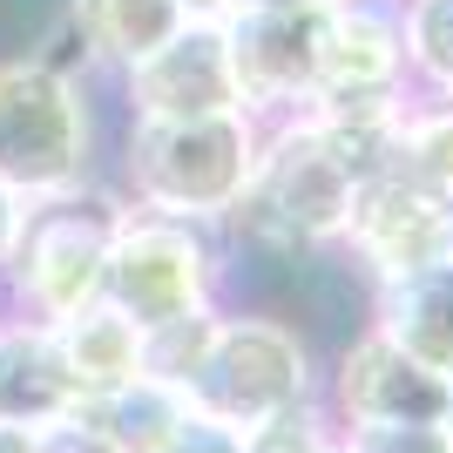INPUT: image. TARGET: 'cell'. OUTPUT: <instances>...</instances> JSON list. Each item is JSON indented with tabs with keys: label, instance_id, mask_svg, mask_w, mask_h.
<instances>
[{
	"label": "cell",
	"instance_id": "obj_22",
	"mask_svg": "<svg viewBox=\"0 0 453 453\" xmlns=\"http://www.w3.org/2000/svg\"><path fill=\"white\" fill-rule=\"evenodd\" d=\"M35 453H109V447H102L81 419H55V426H41V434H35Z\"/></svg>",
	"mask_w": 453,
	"mask_h": 453
},
{
	"label": "cell",
	"instance_id": "obj_11",
	"mask_svg": "<svg viewBox=\"0 0 453 453\" xmlns=\"http://www.w3.org/2000/svg\"><path fill=\"white\" fill-rule=\"evenodd\" d=\"M399 41L393 14L379 7H325V27H319V81H311V102L319 95H393V75H399Z\"/></svg>",
	"mask_w": 453,
	"mask_h": 453
},
{
	"label": "cell",
	"instance_id": "obj_25",
	"mask_svg": "<svg viewBox=\"0 0 453 453\" xmlns=\"http://www.w3.org/2000/svg\"><path fill=\"white\" fill-rule=\"evenodd\" d=\"M176 7H183L189 20H217V14H230L237 0H176Z\"/></svg>",
	"mask_w": 453,
	"mask_h": 453
},
{
	"label": "cell",
	"instance_id": "obj_17",
	"mask_svg": "<svg viewBox=\"0 0 453 453\" xmlns=\"http://www.w3.org/2000/svg\"><path fill=\"white\" fill-rule=\"evenodd\" d=\"M399 170L434 196H453V102L399 122Z\"/></svg>",
	"mask_w": 453,
	"mask_h": 453
},
{
	"label": "cell",
	"instance_id": "obj_6",
	"mask_svg": "<svg viewBox=\"0 0 453 453\" xmlns=\"http://www.w3.org/2000/svg\"><path fill=\"white\" fill-rule=\"evenodd\" d=\"M115 224H122V210L109 196H68V189H55L48 210L20 217L14 257L41 319H68L88 298H102V265H109Z\"/></svg>",
	"mask_w": 453,
	"mask_h": 453
},
{
	"label": "cell",
	"instance_id": "obj_28",
	"mask_svg": "<svg viewBox=\"0 0 453 453\" xmlns=\"http://www.w3.org/2000/svg\"><path fill=\"white\" fill-rule=\"evenodd\" d=\"M447 257H453V196H447Z\"/></svg>",
	"mask_w": 453,
	"mask_h": 453
},
{
	"label": "cell",
	"instance_id": "obj_29",
	"mask_svg": "<svg viewBox=\"0 0 453 453\" xmlns=\"http://www.w3.org/2000/svg\"><path fill=\"white\" fill-rule=\"evenodd\" d=\"M339 453H345V447H339Z\"/></svg>",
	"mask_w": 453,
	"mask_h": 453
},
{
	"label": "cell",
	"instance_id": "obj_9",
	"mask_svg": "<svg viewBox=\"0 0 453 453\" xmlns=\"http://www.w3.org/2000/svg\"><path fill=\"white\" fill-rule=\"evenodd\" d=\"M352 244L365 250V265L379 278H406V271L447 257V196H434L426 183H413L406 170L365 176L352 189Z\"/></svg>",
	"mask_w": 453,
	"mask_h": 453
},
{
	"label": "cell",
	"instance_id": "obj_15",
	"mask_svg": "<svg viewBox=\"0 0 453 453\" xmlns=\"http://www.w3.org/2000/svg\"><path fill=\"white\" fill-rule=\"evenodd\" d=\"M183 413H189V406H183L176 386L135 372V379H122V386H109V393L81 399L68 419H81L109 453H163V440L183 426Z\"/></svg>",
	"mask_w": 453,
	"mask_h": 453
},
{
	"label": "cell",
	"instance_id": "obj_13",
	"mask_svg": "<svg viewBox=\"0 0 453 453\" xmlns=\"http://www.w3.org/2000/svg\"><path fill=\"white\" fill-rule=\"evenodd\" d=\"M68 413H75V379H68V365L55 352V332L48 325L0 332V419L41 434V426H55Z\"/></svg>",
	"mask_w": 453,
	"mask_h": 453
},
{
	"label": "cell",
	"instance_id": "obj_23",
	"mask_svg": "<svg viewBox=\"0 0 453 453\" xmlns=\"http://www.w3.org/2000/svg\"><path fill=\"white\" fill-rule=\"evenodd\" d=\"M14 237H20V196L0 183V265L14 257Z\"/></svg>",
	"mask_w": 453,
	"mask_h": 453
},
{
	"label": "cell",
	"instance_id": "obj_20",
	"mask_svg": "<svg viewBox=\"0 0 453 453\" xmlns=\"http://www.w3.org/2000/svg\"><path fill=\"white\" fill-rule=\"evenodd\" d=\"M345 453H453L440 419H393V426H352Z\"/></svg>",
	"mask_w": 453,
	"mask_h": 453
},
{
	"label": "cell",
	"instance_id": "obj_21",
	"mask_svg": "<svg viewBox=\"0 0 453 453\" xmlns=\"http://www.w3.org/2000/svg\"><path fill=\"white\" fill-rule=\"evenodd\" d=\"M237 447H244V434H230L203 413H183V426L163 440V453H237Z\"/></svg>",
	"mask_w": 453,
	"mask_h": 453
},
{
	"label": "cell",
	"instance_id": "obj_12",
	"mask_svg": "<svg viewBox=\"0 0 453 453\" xmlns=\"http://www.w3.org/2000/svg\"><path fill=\"white\" fill-rule=\"evenodd\" d=\"M379 332L413 365H426L434 379L453 386V257H434V265L406 271V278H386Z\"/></svg>",
	"mask_w": 453,
	"mask_h": 453
},
{
	"label": "cell",
	"instance_id": "obj_27",
	"mask_svg": "<svg viewBox=\"0 0 453 453\" xmlns=\"http://www.w3.org/2000/svg\"><path fill=\"white\" fill-rule=\"evenodd\" d=\"M440 426H447V440H453V393H447V413H440Z\"/></svg>",
	"mask_w": 453,
	"mask_h": 453
},
{
	"label": "cell",
	"instance_id": "obj_3",
	"mask_svg": "<svg viewBox=\"0 0 453 453\" xmlns=\"http://www.w3.org/2000/svg\"><path fill=\"white\" fill-rule=\"evenodd\" d=\"M304 399V345L265 319H217L196 372L183 379V406L217 419L230 434H250L257 419Z\"/></svg>",
	"mask_w": 453,
	"mask_h": 453
},
{
	"label": "cell",
	"instance_id": "obj_4",
	"mask_svg": "<svg viewBox=\"0 0 453 453\" xmlns=\"http://www.w3.org/2000/svg\"><path fill=\"white\" fill-rule=\"evenodd\" d=\"M81 156H88V122L68 75L41 61H7L0 68V183L14 196H55L81 176Z\"/></svg>",
	"mask_w": 453,
	"mask_h": 453
},
{
	"label": "cell",
	"instance_id": "obj_1",
	"mask_svg": "<svg viewBox=\"0 0 453 453\" xmlns=\"http://www.w3.org/2000/svg\"><path fill=\"white\" fill-rule=\"evenodd\" d=\"M250 129L244 115H189V122H135L129 176L142 203L163 217H224L250 176Z\"/></svg>",
	"mask_w": 453,
	"mask_h": 453
},
{
	"label": "cell",
	"instance_id": "obj_26",
	"mask_svg": "<svg viewBox=\"0 0 453 453\" xmlns=\"http://www.w3.org/2000/svg\"><path fill=\"white\" fill-rule=\"evenodd\" d=\"M237 7H332V0H237Z\"/></svg>",
	"mask_w": 453,
	"mask_h": 453
},
{
	"label": "cell",
	"instance_id": "obj_18",
	"mask_svg": "<svg viewBox=\"0 0 453 453\" xmlns=\"http://www.w3.org/2000/svg\"><path fill=\"white\" fill-rule=\"evenodd\" d=\"M406 48L440 88L453 95V0H413V20H406Z\"/></svg>",
	"mask_w": 453,
	"mask_h": 453
},
{
	"label": "cell",
	"instance_id": "obj_8",
	"mask_svg": "<svg viewBox=\"0 0 453 453\" xmlns=\"http://www.w3.org/2000/svg\"><path fill=\"white\" fill-rule=\"evenodd\" d=\"M129 102H135L142 122H189V115L237 109L224 27L217 20H183L156 55H142L129 68Z\"/></svg>",
	"mask_w": 453,
	"mask_h": 453
},
{
	"label": "cell",
	"instance_id": "obj_16",
	"mask_svg": "<svg viewBox=\"0 0 453 453\" xmlns=\"http://www.w3.org/2000/svg\"><path fill=\"white\" fill-rule=\"evenodd\" d=\"M75 35L88 41L95 55H109V61H142V55H156L163 41L183 27V7L176 0H75Z\"/></svg>",
	"mask_w": 453,
	"mask_h": 453
},
{
	"label": "cell",
	"instance_id": "obj_2",
	"mask_svg": "<svg viewBox=\"0 0 453 453\" xmlns=\"http://www.w3.org/2000/svg\"><path fill=\"white\" fill-rule=\"evenodd\" d=\"M352 189L359 183L332 163L311 122H291L265 156H250V176L224 217H237L265 244H325L352 217Z\"/></svg>",
	"mask_w": 453,
	"mask_h": 453
},
{
	"label": "cell",
	"instance_id": "obj_14",
	"mask_svg": "<svg viewBox=\"0 0 453 453\" xmlns=\"http://www.w3.org/2000/svg\"><path fill=\"white\" fill-rule=\"evenodd\" d=\"M48 332H55V352H61V365H68V379H75V406L95 399V393H109V386H122V379H135L142 332H135L109 298H88L81 311L55 319Z\"/></svg>",
	"mask_w": 453,
	"mask_h": 453
},
{
	"label": "cell",
	"instance_id": "obj_10",
	"mask_svg": "<svg viewBox=\"0 0 453 453\" xmlns=\"http://www.w3.org/2000/svg\"><path fill=\"white\" fill-rule=\"evenodd\" d=\"M447 379L413 365L386 332L359 339L339 365V406L352 426H393V419H440L447 413Z\"/></svg>",
	"mask_w": 453,
	"mask_h": 453
},
{
	"label": "cell",
	"instance_id": "obj_19",
	"mask_svg": "<svg viewBox=\"0 0 453 453\" xmlns=\"http://www.w3.org/2000/svg\"><path fill=\"white\" fill-rule=\"evenodd\" d=\"M237 453H332V447H325L319 419L304 413V399H298V406H284V413L257 419V426L244 434V447H237Z\"/></svg>",
	"mask_w": 453,
	"mask_h": 453
},
{
	"label": "cell",
	"instance_id": "obj_5",
	"mask_svg": "<svg viewBox=\"0 0 453 453\" xmlns=\"http://www.w3.org/2000/svg\"><path fill=\"white\" fill-rule=\"evenodd\" d=\"M203 284H210V250L196 244L189 217H122L109 244V265H102V298L150 332L163 319H183V311H203Z\"/></svg>",
	"mask_w": 453,
	"mask_h": 453
},
{
	"label": "cell",
	"instance_id": "obj_7",
	"mask_svg": "<svg viewBox=\"0 0 453 453\" xmlns=\"http://www.w3.org/2000/svg\"><path fill=\"white\" fill-rule=\"evenodd\" d=\"M319 27H325V7H237V20L224 27L237 102L284 109V102L311 95V81H319Z\"/></svg>",
	"mask_w": 453,
	"mask_h": 453
},
{
	"label": "cell",
	"instance_id": "obj_24",
	"mask_svg": "<svg viewBox=\"0 0 453 453\" xmlns=\"http://www.w3.org/2000/svg\"><path fill=\"white\" fill-rule=\"evenodd\" d=\"M0 453H35V434L14 426V419H0Z\"/></svg>",
	"mask_w": 453,
	"mask_h": 453
}]
</instances>
